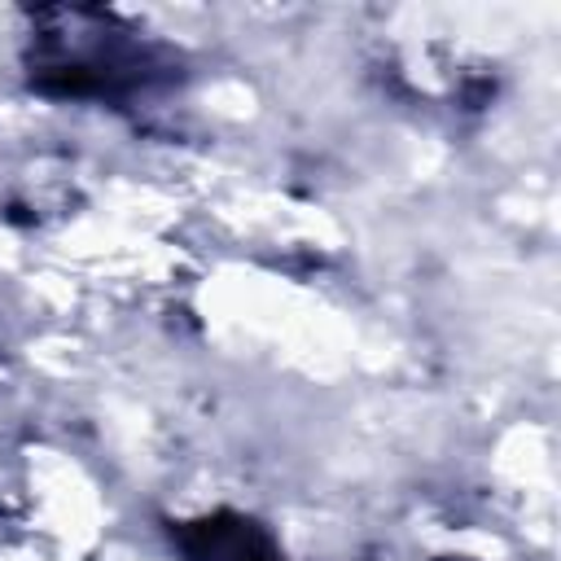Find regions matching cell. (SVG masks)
I'll return each instance as SVG.
<instances>
[{"label": "cell", "mask_w": 561, "mask_h": 561, "mask_svg": "<svg viewBox=\"0 0 561 561\" xmlns=\"http://www.w3.org/2000/svg\"><path fill=\"white\" fill-rule=\"evenodd\" d=\"M171 539L188 561H285L267 526L232 508L171 522Z\"/></svg>", "instance_id": "7a4b0ae2"}, {"label": "cell", "mask_w": 561, "mask_h": 561, "mask_svg": "<svg viewBox=\"0 0 561 561\" xmlns=\"http://www.w3.org/2000/svg\"><path fill=\"white\" fill-rule=\"evenodd\" d=\"M26 83L53 101H127L175 70V53L110 9H35Z\"/></svg>", "instance_id": "6da1fadb"}]
</instances>
